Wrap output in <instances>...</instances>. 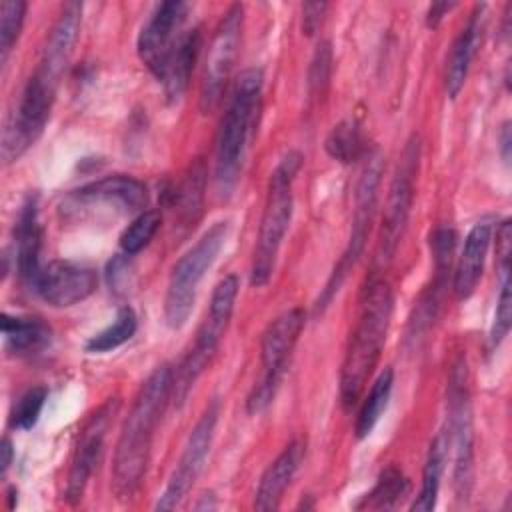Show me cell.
I'll list each match as a JSON object with an SVG mask.
<instances>
[{"instance_id": "obj_1", "label": "cell", "mask_w": 512, "mask_h": 512, "mask_svg": "<svg viewBox=\"0 0 512 512\" xmlns=\"http://www.w3.org/2000/svg\"><path fill=\"white\" fill-rule=\"evenodd\" d=\"M172 388L174 370L162 364L144 380L134 398L112 462V490L120 500L132 498L144 480L154 430L172 398Z\"/></svg>"}, {"instance_id": "obj_2", "label": "cell", "mask_w": 512, "mask_h": 512, "mask_svg": "<svg viewBox=\"0 0 512 512\" xmlns=\"http://www.w3.org/2000/svg\"><path fill=\"white\" fill-rule=\"evenodd\" d=\"M392 288L388 282L374 278L362 292L356 326L348 338L340 368V402L348 410L358 404L368 378L372 376L392 318Z\"/></svg>"}, {"instance_id": "obj_3", "label": "cell", "mask_w": 512, "mask_h": 512, "mask_svg": "<svg viewBox=\"0 0 512 512\" xmlns=\"http://www.w3.org/2000/svg\"><path fill=\"white\" fill-rule=\"evenodd\" d=\"M262 86L264 76L260 68L242 70L232 86L216 136L214 182L220 196H230L238 184L242 160L260 112Z\"/></svg>"}, {"instance_id": "obj_4", "label": "cell", "mask_w": 512, "mask_h": 512, "mask_svg": "<svg viewBox=\"0 0 512 512\" xmlns=\"http://www.w3.org/2000/svg\"><path fill=\"white\" fill-rule=\"evenodd\" d=\"M300 166H302V154L296 150H290L280 158V162L270 174L266 202L260 218L256 244L252 250V264H250V284L256 288L268 284L274 272L276 258L292 218V206H294L292 182Z\"/></svg>"}, {"instance_id": "obj_5", "label": "cell", "mask_w": 512, "mask_h": 512, "mask_svg": "<svg viewBox=\"0 0 512 512\" xmlns=\"http://www.w3.org/2000/svg\"><path fill=\"white\" fill-rule=\"evenodd\" d=\"M228 238V222H214L194 246H190L178 262L172 266L166 296H164V320L172 330L182 328L194 308L196 292L206 272L216 262L222 246Z\"/></svg>"}, {"instance_id": "obj_6", "label": "cell", "mask_w": 512, "mask_h": 512, "mask_svg": "<svg viewBox=\"0 0 512 512\" xmlns=\"http://www.w3.org/2000/svg\"><path fill=\"white\" fill-rule=\"evenodd\" d=\"M148 202L146 186L126 174H114L72 190L60 204V214L68 222L108 220L126 214H140Z\"/></svg>"}, {"instance_id": "obj_7", "label": "cell", "mask_w": 512, "mask_h": 512, "mask_svg": "<svg viewBox=\"0 0 512 512\" xmlns=\"http://www.w3.org/2000/svg\"><path fill=\"white\" fill-rule=\"evenodd\" d=\"M238 276L226 274L212 292L210 306L206 310V316L196 332V340L184 362L180 364V370L174 374V388L172 396H176L178 402H184L190 388L194 386L196 378L204 372V368L210 364L212 356L216 354L226 328L230 324L234 302L238 296Z\"/></svg>"}, {"instance_id": "obj_8", "label": "cell", "mask_w": 512, "mask_h": 512, "mask_svg": "<svg viewBox=\"0 0 512 512\" xmlns=\"http://www.w3.org/2000/svg\"><path fill=\"white\" fill-rule=\"evenodd\" d=\"M304 322H306V314L302 308L296 306L278 314L266 326L260 342L262 372L246 398L248 414L256 416L272 404L280 388V382L286 374V366L292 356V350L304 328Z\"/></svg>"}, {"instance_id": "obj_9", "label": "cell", "mask_w": 512, "mask_h": 512, "mask_svg": "<svg viewBox=\"0 0 512 512\" xmlns=\"http://www.w3.org/2000/svg\"><path fill=\"white\" fill-rule=\"evenodd\" d=\"M60 82L34 70L2 128V162L18 160L44 132Z\"/></svg>"}, {"instance_id": "obj_10", "label": "cell", "mask_w": 512, "mask_h": 512, "mask_svg": "<svg viewBox=\"0 0 512 512\" xmlns=\"http://www.w3.org/2000/svg\"><path fill=\"white\" fill-rule=\"evenodd\" d=\"M380 174H382V156L378 152L370 154V160L366 162L360 180L356 184V194H354V214H352V228H350V236L346 242V248L342 252V256L338 258L324 290L320 292L314 310L316 312H324L332 298L338 294L340 286L346 282L348 274L352 272V268L356 266L358 258L364 252L366 246V238L372 226V218H374V210H376V200H378V186H380Z\"/></svg>"}, {"instance_id": "obj_11", "label": "cell", "mask_w": 512, "mask_h": 512, "mask_svg": "<svg viewBox=\"0 0 512 512\" xmlns=\"http://www.w3.org/2000/svg\"><path fill=\"white\" fill-rule=\"evenodd\" d=\"M418 164H420V140L418 136H412L402 150L400 162L396 166V172L392 176L388 196H386V206H384V216H382V226L378 236V260L382 264L394 258L400 246V240L404 236L410 210H412V200H414V180L418 174Z\"/></svg>"}, {"instance_id": "obj_12", "label": "cell", "mask_w": 512, "mask_h": 512, "mask_svg": "<svg viewBox=\"0 0 512 512\" xmlns=\"http://www.w3.org/2000/svg\"><path fill=\"white\" fill-rule=\"evenodd\" d=\"M448 438L454 446V488L458 498H466L472 488L474 434L468 394V370L464 358L452 366L448 378Z\"/></svg>"}, {"instance_id": "obj_13", "label": "cell", "mask_w": 512, "mask_h": 512, "mask_svg": "<svg viewBox=\"0 0 512 512\" xmlns=\"http://www.w3.org/2000/svg\"><path fill=\"white\" fill-rule=\"evenodd\" d=\"M242 24H244V8L240 4H232L220 18L210 46L206 54L204 74L200 82V110L212 112L226 90V84L230 80L240 38H242Z\"/></svg>"}, {"instance_id": "obj_14", "label": "cell", "mask_w": 512, "mask_h": 512, "mask_svg": "<svg viewBox=\"0 0 512 512\" xmlns=\"http://www.w3.org/2000/svg\"><path fill=\"white\" fill-rule=\"evenodd\" d=\"M218 414H220V402L212 400L206 406V410L202 412V416L198 418V422L194 424V428L190 430L184 450L180 454L178 466L174 468L164 492L160 494V498L156 502L158 510L176 508L184 500V496L190 492V488H192L194 480L198 478V474L202 472L204 460L210 452Z\"/></svg>"}, {"instance_id": "obj_15", "label": "cell", "mask_w": 512, "mask_h": 512, "mask_svg": "<svg viewBox=\"0 0 512 512\" xmlns=\"http://www.w3.org/2000/svg\"><path fill=\"white\" fill-rule=\"evenodd\" d=\"M186 14V2H162L154 8L138 34V56L158 82H162L168 62L184 34L182 26L186 22Z\"/></svg>"}, {"instance_id": "obj_16", "label": "cell", "mask_w": 512, "mask_h": 512, "mask_svg": "<svg viewBox=\"0 0 512 512\" xmlns=\"http://www.w3.org/2000/svg\"><path fill=\"white\" fill-rule=\"evenodd\" d=\"M118 410V400L110 398L106 400L82 426L74 454H72V462H70V470H68V480H66V490H64V498L70 504H76L82 500V494L86 490V484L94 472V468L98 466L102 452H104V438L110 426L112 416Z\"/></svg>"}, {"instance_id": "obj_17", "label": "cell", "mask_w": 512, "mask_h": 512, "mask_svg": "<svg viewBox=\"0 0 512 512\" xmlns=\"http://www.w3.org/2000/svg\"><path fill=\"white\" fill-rule=\"evenodd\" d=\"M98 284L96 270L82 262L52 260L48 262L36 284L34 292L54 308H68L86 300Z\"/></svg>"}, {"instance_id": "obj_18", "label": "cell", "mask_w": 512, "mask_h": 512, "mask_svg": "<svg viewBox=\"0 0 512 512\" xmlns=\"http://www.w3.org/2000/svg\"><path fill=\"white\" fill-rule=\"evenodd\" d=\"M80 22H82V4L66 2L62 6L58 20L54 22L46 42H44L42 56H40L36 68L44 70L46 74H50L58 80L62 78V74L70 62V56L74 52V44L78 40Z\"/></svg>"}, {"instance_id": "obj_19", "label": "cell", "mask_w": 512, "mask_h": 512, "mask_svg": "<svg viewBox=\"0 0 512 512\" xmlns=\"http://www.w3.org/2000/svg\"><path fill=\"white\" fill-rule=\"evenodd\" d=\"M14 240H16V268L20 280L34 288L40 272V252H42V226L38 220V204L36 198H28L18 214L16 226H14Z\"/></svg>"}, {"instance_id": "obj_20", "label": "cell", "mask_w": 512, "mask_h": 512, "mask_svg": "<svg viewBox=\"0 0 512 512\" xmlns=\"http://www.w3.org/2000/svg\"><path fill=\"white\" fill-rule=\"evenodd\" d=\"M304 454L306 444L304 440L296 438L272 460V464L264 470L254 496L256 510H276L280 506L286 488L290 486L304 460Z\"/></svg>"}, {"instance_id": "obj_21", "label": "cell", "mask_w": 512, "mask_h": 512, "mask_svg": "<svg viewBox=\"0 0 512 512\" xmlns=\"http://www.w3.org/2000/svg\"><path fill=\"white\" fill-rule=\"evenodd\" d=\"M484 4H476L466 26L456 36L452 50L446 60V74H444V86L448 98H456L460 90L464 88V82L468 78L470 64L474 60V54L478 50L480 38H482V26H484Z\"/></svg>"}, {"instance_id": "obj_22", "label": "cell", "mask_w": 512, "mask_h": 512, "mask_svg": "<svg viewBox=\"0 0 512 512\" xmlns=\"http://www.w3.org/2000/svg\"><path fill=\"white\" fill-rule=\"evenodd\" d=\"M492 240V222L480 220L472 226L464 240V248L454 272V292L458 300H466L474 290L484 270V260Z\"/></svg>"}, {"instance_id": "obj_23", "label": "cell", "mask_w": 512, "mask_h": 512, "mask_svg": "<svg viewBox=\"0 0 512 512\" xmlns=\"http://www.w3.org/2000/svg\"><path fill=\"white\" fill-rule=\"evenodd\" d=\"M204 186H206V164L202 158H196L178 186L168 192L170 208L178 220V226L190 228L198 222L202 214L204 202Z\"/></svg>"}, {"instance_id": "obj_24", "label": "cell", "mask_w": 512, "mask_h": 512, "mask_svg": "<svg viewBox=\"0 0 512 512\" xmlns=\"http://www.w3.org/2000/svg\"><path fill=\"white\" fill-rule=\"evenodd\" d=\"M2 336L6 348L16 356H32L42 352L50 340L52 330L42 318L2 314Z\"/></svg>"}, {"instance_id": "obj_25", "label": "cell", "mask_w": 512, "mask_h": 512, "mask_svg": "<svg viewBox=\"0 0 512 512\" xmlns=\"http://www.w3.org/2000/svg\"><path fill=\"white\" fill-rule=\"evenodd\" d=\"M200 44H202V34L200 28H192L188 32L182 34L170 62L166 68V74L162 78V86H164V94L170 102L180 100V96L184 94V90L188 88L198 52H200Z\"/></svg>"}, {"instance_id": "obj_26", "label": "cell", "mask_w": 512, "mask_h": 512, "mask_svg": "<svg viewBox=\"0 0 512 512\" xmlns=\"http://www.w3.org/2000/svg\"><path fill=\"white\" fill-rule=\"evenodd\" d=\"M448 448H450L448 430H442L436 434V438L432 440V444L428 448L426 462L422 468V488H420V494L416 496V500L410 504V510H418V512L434 510L436 500H438L440 480H442L446 458H448Z\"/></svg>"}, {"instance_id": "obj_27", "label": "cell", "mask_w": 512, "mask_h": 512, "mask_svg": "<svg viewBox=\"0 0 512 512\" xmlns=\"http://www.w3.org/2000/svg\"><path fill=\"white\" fill-rule=\"evenodd\" d=\"M392 384H394V370L390 366H386L378 378L374 380V384L370 386L368 396L364 398L358 418H356V436L358 438H366L374 426L378 424L382 412L386 410V404L390 400V392H392Z\"/></svg>"}, {"instance_id": "obj_28", "label": "cell", "mask_w": 512, "mask_h": 512, "mask_svg": "<svg viewBox=\"0 0 512 512\" xmlns=\"http://www.w3.org/2000/svg\"><path fill=\"white\" fill-rule=\"evenodd\" d=\"M408 480L406 476L396 468L388 466L380 472L374 488L362 496L360 502L354 504V508H368V510H390L396 508V504L408 494Z\"/></svg>"}, {"instance_id": "obj_29", "label": "cell", "mask_w": 512, "mask_h": 512, "mask_svg": "<svg viewBox=\"0 0 512 512\" xmlns=\"http://www.w3.org/2000/svg\"><path fill=\"white\" fill-rule=\"evenodd\" d=\"M138 328V318L130 306H122L110 326H106L102 332L94 334L86 342V352L92 354H104L110 352L122 344H126Z\"/></svg>"}, {"instance_id": "obj_30", "label": "cell", "mask_w": 512, "mask_h": 512, "mask_svg": "<svg viewBox=\"0 0 512 512\" xmlns=\"http://www.w3.org/2000/svg\"><path fill=\"white\" fill-rule=\"evenodd\" d=\"M324 146H326L328 156L338 160V162H342V164L356 162L364 154V150H366V144H364V138L360 134V128L352 120L338 122L330 130Z\"/></svg>"}, {"instance_id": "obj_31", "label": "cell", "mask_w": 512, "mask_h": 512, "mask_svg": "<svg viewBox=\"0 0 512 512\" xmlns=\"http://www.w3.org/2000/svg\"><path fill=\"white\" fill-rule=\"evenodd\" d=\"M160 222L162 214L158 210H144L136 214V218L120 234V250L124 252V256L138 254L142 248H146L158 232Z\"/></svg>"}, {"instance_id": "obj_32", "label": "cell", "mask_w": 512, "mask_h": 512, "mask_svg": "<svg viewBox=\"0 0 512 512\" xmlns=\"http://www.w3.org/2000/svg\"><path fill=\"white\" fill-rule=\"evenodd\" d=\"M46 398H48V390L44 386H34L26 390L22 396H18V400L12 404V410H10V426L14 430L34 428L42 414Z\"/></svg>"}, {"instance_id": "obj_33", "label": "cell", "mask_w": 512, "mask_h": 512, "mask_svg": "<svg viewBox=\"0 0 512 512\" xmlns=\"http://www.w3.org/2000/svg\"><path fill=\"white\" fill-rule=\"evenodd\" d=\"M26 14V2L22 0H4L0 4V62L8 60V54L14 42L20 36Z\"/></svg>"}, {"instance_id": "obj_34", "label": "cell", "mask_w": 512, "mask_h": 512, "mask_svg": "<svg viewBox=\"0 0 512 512\" xmlns=\"http://www.w3.org/2000/svg\"><path fill=\"white\" fill-rule=\"evenodd\" d=\"M332 46L330 42H320L314 50V56L310 60L308 68V94L310 98H318L326 92L332 76Z\"/></svg>"}, {"instance_id": "obj_35", "label": "cell", "mask_w": 512, "mask_h": 512, "mask_svg": "<svg viewBox=\"0 0 512 512\" xmlns=\"http://www.w3.org/2000/svg\"><path fill=\"white\" fill-rule=\"evenodd\" d=\"M510 324H512V292H510V276H508V278H500V292L496 300L494 322L488 336L490 350H496L502 344V340L508 336Z\"/></svg>"}, {"instance_id": "obj_36", "label": "cell", "mask_w": 512, "mask_h": 512, "mask_svg": "<svg viewBox=\"0 0 512 512\" xmlns=\"http://www.w3.org/2000/svg\"><path fill=\"white\" fill-rule=\"evenodd\" d=\"M326 10H328L326 2H306L302 6V32L306 36H312L320 28Z\"/></svg>"}, {"instance_id": "obj_37", "label": "cell", "mask_w": 512, "mask_h": 512, "mask_svg": "<svg viewBox=\"0 0 512 512\" xmlns=\"http://www.w3.org/2000/svg\"><path fill=\"white\" fill-rule=\"evenodd\" d=\"M456 4L454 2H434L430 8H428V14H426V24L430 28H438L442 18L454 8Z\"/></svg>"}, {"instance_id": "obj_38", "label": "cell", "mask_w": 512, "mask_h": 512, "mask_svg": "<svg viewBox=\"0 0 512 512\" xmlns=\"http://www.w3.org/2000/svg\"><path fill=\"white\" fill-rule=\"evenodd\" d=\"M12 458H14V448H12V440L8 436L2 438V444H0V474L2 478L6 476L10 464H12Z\"/></svg>"}, {"instance_id": "obj_39", "label": "cell", "mask_w": 512, "mask_h": 512, "mask_svg": "<svg viewBox=\"0 0 512 512\" xmlns=\"http://www.w3.org/2000/svg\"><path fill=\"white\" fill-rule=\"evenodd\" d=\"M498 142H500V154H502V160L506 164H510V146H512V136H510V122L506 120L500 128V134H498Z\"/></svg>"}, {"instance_id": "obj_40", "label": "cell", "mask_w": 512, "mask_h": 512, "mask_svg": "<svg viewBox=\"0 0 512 512\" xmlns=\"http://www.w3.org/2000/svg\"><path fill=\"white\" fill-rule=\"evenodd\" d=\"M216 506H218V502H216L214 494L212 492H204L200 496V500L194 504V510H214Z\"/></svg>"}]
</instances>
